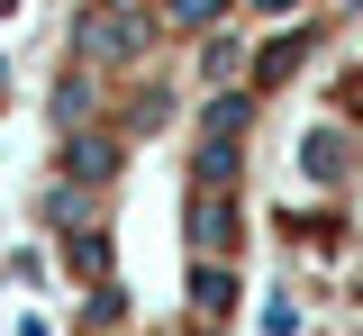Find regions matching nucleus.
<instances>
[{"mask_svg": "<svg viewBox=\"0 0 363 336\" xmlns=\"http://www.w3.org/2000/svg\"><path fill=\"white\" fill-rule=\"evenodd\" d=\"M281 245L354 264L363 300V55L327 73V100L291 145V191H281Z\"/></svg>", "mask_w": 363, "mask_h": 336, "instance_id": "obj_1", "label": "nucleus"}]
</instances>
